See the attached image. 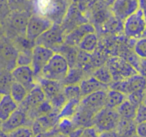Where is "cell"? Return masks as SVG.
Returning <instances> with one entry per match:
<instances>
[{
  "label": "cell",
  "instance_id": "1",
  "mask_svg": "<svg viewBox=\"0 0 146 137\" xmlns=\"http://www.w3.org/2000/svg\"><path fill=\"white\" fill-rule=\"evenodd\" d=\"M32 6L35 15L60 24L67 13L68 0H32Z\"/></svg>",
  "mask_w": 146,
  "mask_h": 137
},
{
  "label": "cell",
  "instance_id": "2",
  "mask_svg": "<svg viewBox=\"0 0 146 137\" xmlns=\"http://www.w3.org/2000/svg\"><path fill=\"white\" fill-rule=\"evenodd\" d=\"M69 72V63L60 53H54L41 72V78L63 82ZM39 77V78H40Z\"/></svg>",
  "mask_w": 146,
  "mask_h": 137
},
{
  "label": "cell",
  "instance_id": "3",
  "mask_svg": "<svg viewBox=\"0 0 146 137\" xmlns=\"http://www.w3.org/2000/svg\"><path fill=\"white\" fill-rule=\"evenodd\" d=\"M119 121L120 117L115 109L104 107L95 114L92 127L98 133L104 132V131L115 130Z\"/></svg>",
  "mask_w": 146,
  "mask_h": 137
},
{
  "label": "cell",
  "instance_id": "4",
  "mask_svg": "<svg viewBox=\"0 0 146 137\" xmlns=\"http://www.w3.org/2000/svg\"><path fill=\"white\" fill-rule=\"evenodd\" d=\"M145 88L146 78L140 74H135L121 81H114L109 86V89L119 91L126 96L138 91H145Z\"/></svg>",
  "mask_w": 146,
  "mask_h": 137
},
{
  "label": "cell",
  "instance_id": "5",
  "mask_svg": "<svg viewBox=\"0 0 146 137\" xmlns=\"http://www.w3.org/2000/svg\"><path fill=\"white\" fill-rule=\"evenodd\" d=\"M123 29L125 35L129 38L139 39L143 37L146 31V21L140 9L124 20Z\"/></svg>",
  "mask_w": 146,
  "mask_h": 137
},
{
  "label": "cell",
  "instance_id": "6",
  "mask_svg": "<svg viewBox=\"0 0 146 137\" xmlns=\"http://www.w3.org/2000/svg\"><path fill=\"white\" fill-rule=\"evenodd\" d=\"M106 66L109 69L112 80L114 81H121L137 74V71L131 64L120 58H111Z\"/></svg>",
  "mask_w": 146,
  "mask_h": 137
},
{
  "label": "cell",
  "instance_id": "7",
  "mask_svg": "<svg viewBox=\"0 0 146 137\" xmlns=\"http://www.w3.org/2000/svg\"><path fill=\"white\" fill-rule=\"evenodd\" d=\"M54 54V51L46 47L36 45L31 52V64L30 67L32 68L35 78H39L45 65L48 63L51 57Z\"/></svg>",
  "mask_w": 146,
  "mask_h": 137
},
{
  "label": "cell",
  "instance_id": "8",
  "mask_svg": "<svg viewBox=\"0 0 146 137\" xmlns=\"http://www.w3.org/2000/svg\"><path fill=\"white\" fill-rule=\"evenodd\" d=\"M35 42L36 45H40L53 50L55 47H58L64 42L63 29L59 26V24H53L48 30L40 35L35 40Z\"/></svg>",
  "mask_w": 146,
  "mask_h": 137
},
{
  "label": "cell",
  "instance_id": "9",
  "mask_svg": "<svg viewBox=\"0 0 146 137\" xmlns=\"http://www.w3.org/2000/svg\"><path fill=\"white\" fill-rule=\"evenodd\" d=\"M53 23L46 18L38 15H32L29 18L26 27V36L29 40H36L40 35L47 31Z\"/></svg>",
  "mask_w": 146,
  "mask_h": 137
},
{
  "label": "cell",
  "instance_id": "10",
  "mask_svg": "<svg viewBox=\"0 0 146 137\" xmlns=\"http://www.w3.org/2000/svg\"><path fill=\"white\" fill-rule=\"evenodd\" d=\"M138 9L139 0H114L111 6L112 13L120 20H125Z\"/></svg>",
  "mask_w": 146,
  "mask_h": 137
},
{
  "label": "cell",
  "instance_id": "11",
  "mask_svg": "<svg viewBox=\"0 0 146 137\" xmlns=\"http://www.w3.org/2000/svg\"><path fill=\"white\" fill-rule=\"evenodd\" d=\"M106 92L107 90H100L97 92L91 93L89 95L82 97L80 100V106L86 110L96 114L99 110L105 107Z\"/></svg>",
  "mask_w": 146,
  "mask_h": 137
},
{
  "label": "cell",
  "instance_id": "12",
  "mask_svg": "<svg viewBox=\"0 0 146 137\" xmlns=\"http://www.w3.org/2000/svg\"><path fill=\"white\" fill-rule=\"evenodd\" d=\"M13 81L23 85L28 91L32 90L36 86L35 82V76L33 70L28 65H23V66H17L11 73Z\"/></svg>",
  "mask_w": 146,
  "mask_h": 137
},
{
  "label": "cell",
  "instance_id": "13",
  "mask_svg": "<svg viewBox=\"0 0 146 137\" xmlns=\"http://www.w3.org/2000/svg\"><path fill=\"white\" fill-rule=\"evenodd\" d=\"M27 121V113L21 108H17L12 114L9 116L7 120H5L1 125V129L3 132L10 133L16 129L23 127Z\"/></svg>",
  "mask_w": 146,
  "mask_h": 137
},
{
  "label": "cell",
  "instance_id": "14",
  "mask_svg": "<svg viewBox=\"0 0 146 137\" xmlns=\"http://www.w3.org/2000/svg\"><path fill=\"white\" fill-rule=\"evenodd\" d=\"M94 32H95L94 27L91 24L85 23V24L80 25V26L73 29L71 32H69L64 38V42L65 44L69 45V46H75V45L79 44V42L83 39L85 35Z\"/></svg>",
  "mask_w": 146,
  "mask_h": 137
},
{
  "label": "cell",
  "instance_id": "15",
  "mask_svg": "<svg viewBox=\"0 0 146 137\" xmlns=\"http://www.w3.org/2000/svg\"><path fill=\"white\" fill-rule=\"evenodd\" d=\"M38 85L41 87L43 93H44L45 99L48 101L54 98L56 95H58L59 93H61L63 91V86L61 84V82L48 80V79L41 78L40 77V78H38Z\"/></svg>",
  "mask_w": 146,
  "mask_h": 137
},
{
  "label": "cell",
  "instance_id": "16",
  "mask_svg": "<svg viewBox=\"0 0 146 137\" xmlns=\"http://www.w3.org/2000/svg\"><path fill=\"white\" fill-rule=\"evenodd\" d=\"M45 100V95L43 93L41 87L38 84H36V86L30 90L28 92V95L26 96V98L24 99L21 104L24 105L25 108H21L23 110H27V108L33 110L34 108H36L40 103H42Z\"/></svg>",
  "mask_w": 146,
  "mask_h": 137
},
{
  "label": "cell",
  "instance_id": "17",
  "mask_svg": "<svg viewBox=\"0 0 146 137\" xmlns=\"http://www.w3.org/2000/svg\"><path fill=\"white\" fill-rule=\"evenodd\" d=\"M80 91H81V96L84 97L86 95H89L91 93L97 92L100 90H107L108 86L105 84H102L98 80H96L93 76L89 78L83 79L79 83Z\"/></svg>",
  "mask_w": 146,
  "mask_h": 137
},
{
  "label": "cell",
  "instance_id": "18",
  "mask_svg": "<svg viewBox=\"0 0 146 137\" xmlns=\"http://www.w3.org/2000/svg\"><path fill=\"white\" fill-rule=\"evenodd\" d=\"M18 108V104L9 94H5L0 98V121L4 122L11 114Z\"/></svg>",
  "mask_w": 146,
  "mask_h": 137
},
{
  "label": "cell",
  "instance_id": "19",
  "mask_svg": "<svg viewBox=\"0 0 146 137\" xmlns=\"http://www.w3.org/2000/svg\"><path fill=\"white\" fill-rule=\"evenodd\" d=\"M126 95H124L123 93L119 92V91L112 90L109 89L106 92V102H105V107L110 109H117L124 101L126 100Z\"/></svg>",
  "mask_w": 146,
  "mask_h": 137
},
{
  "label": "cell",
  "instance_id": "20",
  "mask_svg": "<svg viewBox=\"0 0 146 137\" xmlns=\"http://www.w3.org/2000/svg\"><path fill=\"white\" fill-rule=\"evenodd\" d=\"M136 109H137V106L132 104L126 98V100L116 109V111H117L120 119H123V120H133L136 114Z\"/></svg>",
  "mask_w": 146,
  "mask_h": 137
},
{
  "label": "cell",
  "instance_id": "21",
  "mask_svg": "<svg viewBox=\"0 0 146 137\" xmlns=\"http://www.w3.org/2000/svg\"><path fill=\"white\" fill-rule=\"evenodd\" d=\"M29 91L25 88L23 85L19 84V83L13 81L12 84L10 87V96L12 97V99L17 103V104H20L24 101V99L26 98V96L28 95Z\"/></svg>",
  "mask_w": 146,
  "mask_h": 137
},
{
  "label": "cell",
  "instance_id": "22",
  "mask_svg": "<svg viewBox=\"0 0 146 137\" xmlns=\"http://www.w3.org/2000/svg\"><path fill=\"white\" fill-rule=\"evenodd\" d=\"M81 100V99H80ZM80 100H68L65 103L64 106L61 108V110L58 113V119L67 118V119H72L74 116L76 110H77L78 106L80 104Z\"/></svg>",
  "mask_w": 146,
  "mask_h": 137
},
{
  "label": "cell",
  "instance_id": "23",
  "mask_svg": "<svg viewBox=\"0 0 146 137\" xmlns=\"http://www.w3.org/2000/svg\"><path fill=\"white\" fill-rule=\"evenodd\" d=\"M98 43V38L96 36L95 32L89 33V34L85 35L81 41L79 42L78 46L81 50L85 51V52H93L95 50L96 46Z\"/></svg>",
  "mask_w": 146,
  "mask_h": 137
},
{
  "label": "cell",
  "instance_id": "24",
  "mask_svg": "<svg viewBox=\"0 0 146 137\" xmlns=\"http://www.w3.org/2000/svg\"><path fill=\"white\" fill-rule=\"evenodd\" d=\"M63 94L66 100H80L82 98L79 85H66L63 87Z\"/></svg>",
  "mask_w": 146,
  "mask_h": 137
},
{
  "label": "cell",
  "instance_id": "25",
  "mask_svg": "<svg viewBox=\"0 0 146 137\" xmlns=\"http://www.w3.org/2000/svg\"><path fill=\"white\" fill-rule=\"evenodd\" d=\"M93 77L98 80L99 82H101L102 84L108 85L112 81V77L110 74L109 69L107 68V66H101L95 70V72L93 73Z\"/></svg>",
  "mask_w": 146,
  "mask_h": 137
},
{
  "label": "cell",
  "instance_id": "26",
  "mask_svg": "<svg viewBox=\"0 0 146 137\" xmlns=\"http://www.w3.org/2000/svg\"><path fill=\"white\" fill-rule=\"evenodd\" d=\"M55 128L57 129L59 133H62V134L68 135L71 131H73L77 127L75 126V124L72 122L71 119H67V118H62L59 119V121L57 122Z\"/></svg>",
  "mask_w": 146,
  "mask_h": 137
},
{
  "label": "cell",
  "instance_id": "27",
  "mask_svg": "<svg viewBox=\"0 0 146 137\" xmlns=\"http://www.w3.org/2000/svg\"><path fill=\"white\" fill-rule=\"evenodd\" d=\"M13 82V79L11 74L8 73H0V92H4V95L7 94L6 90L10 91L11 84Z\"/></svg>",
  "mask_w": 146,
  "mask_h": 137
},
{
  "label": "cell",
  "instance_id": "28",
  "mask_svg": "<svg viewBox=\"0 0 146 137\" xmlns=\"http://www.w3.org/2000/svg\"><path fill=\"white\" fill-rule=\"evenodd\" d=\"M134 51L138 57L146 59V37H141L136 41L134 45Z\"/></svg>",
  "mask_w": 146,
  "mask_h": 137
},
{
  "label": "cell",
  "instance_id": "29",
  "mask_svg": "<svg viewBox=\"0 0 146 137\" xmlns=\"http://www.w3.org/2000/svg\"><path fill=\"white\" fill-rule=\"evenodd\" d=\"M8 137H35V134L31 128L23 126L8 133Z\"/></svg>",
  "mask_w": 146,
  "mask_h": 137
},
{
  "label": "cell",
  "instance_id": "30",
  "mask_svg": "<svg viewBox=\"0 0 146 137\" xmlns=\"http://www.w3.org/2000/svg\"><path fill=\"white\" fill-rule=\"evenodd\" d=\"M133 121L136 125L140 124V123L146 122V105H144L143 103L140 104L137 107V109H136V114Z\"/></svg>",
  "mask_w": 146,
  "mask_h": 137
},
{
  "label": "cell",
  "instance_id": "31",
  "mask_svg": "<svg viewBox=\"0 0 146 137\" xmlns=\"http://www.w3.org/2000/svg\"><path fill=\"white\" fill-rule=\"evenodd\" d=\"M80 137H98V132L93 127H87L83 129Z\"/></svg>",
  "mask_w": 146,
  "mask_h": 137
},
{
  "label": "cell",
  "instance_id": "32",
  "mask_svg": "<svg viewBox=\"0 0 146 137\" xmlns=\"http://www.w3.org/2000/svg\"><path fill=\"white\" fill-rule=\"evenodd\" d=\"M135 133L138 137H146V122L136 125Z\"/></svg>",
  "mask_w": 146,
  "mask_h": 137
},
{
  "label": "cell",
  "instance_id": "33",
  "mask_svg": "<svg viewBox=\"0 0 146 137\" xmlns=\"http://www.w3.org/2000/svg\"><path fill=\"white\" fill-rule=\"evenodd\" d=\"M57 132H58L57 129L55 128V127H53L50 130L44 131V132H41V133H39V134L35 135V137H54Z\"/></svg>",
  "mask_w": 146,
  "mask_h": 137
},
{
  "label": "cell",
  "instance_id": "34",
  "mask_svg": "<svg viewBox=\"0 0 146 137\" xmlns=\"http://www.w3.org/2000/svg\"><path fill=\"white\" fill-rule=\"evenodd\" d=\"M98 137H118V134L116 132V130L104 131V132L98 133Z\"/></svg>",
  "mask_w": 146,
  "mask_h": 137
},
{
  "label": "cell",
  "instance_id": "35",
  "mask_svg": "<svg viewBox=\"0 0 146 137\" xmlns=\"http://www.w3.org/2000/svg\"><path fill=\"white\" fill-rule=\"evenodd\" d=\"M139 9L141 10L142 14L144 16V19L146 21V0H139ZM143 37H146V31L144 33Z\"/></svg>",
  "mask_w": 146,
  "mask_h": 137
},
{
  "label": "cell",
  "instance_id": "36",
  "mask_svg": "<svg viewBox=\"0 0 146 137\" xmlns=\"http://www.w3.org/2000/svg\"><path fill=\"white\" fill-rule=\"evenodd\" d=\"M138 71L140 72V75L146 78V59H143L141 62H139V69Z\"/></svg>",
  "mask_w": 146,
  "mask_h": 137
},
{
  "label": "cell",
  "instance_id": "37",
  "mask_svg": "<svg viewBox=\"0 0 146 137\" xmlns=\"http://www.w3.org/2000/svg\"><path fill=\"white\" fill-rule=\"evenodd\" d=\"M27 0H9L10 3H15V4H20V3H25Z\"/></svg>",
  "mask_w": 146,
  "mask_h": 137
},
{
  "label": "cell",
  "instance_id": "38",
  "mask_svg": "<svg viewBox=\"0 0 146 137\" xmlns=\"http://www.w3.org/2000/svg\"><path fill=\"white\" fill-rule=\"evenodd\" d=\"M54 137H68V136H67V135H65V134H62V133L57 132L56 134H55Z\"/></svg>",
  "mask_w": 146,
  "mask_h": 137
},
{
  "label": "cell",
  "instance_id": "39",
  "mask_svg": "<svg viewBox=\"0 0 146 137\" xmlns=\"http://www.w3.org/2000/svg\"><path fill=\"white\" fill-rule=\"evenodd\" d=\"M143 104L146 105V96H145V98H144V100H143Z\"/></svg>",
  "mask_w": 146,
  "mask_h": 137
},
{
  "label": "cell",
  "instance_id": "40",
  "mask_svg": "<svg viewBox=\"0 0 146 137\" xmlns=\"http://www.w3.org/2000/svg\"><path fill=\"white\" fill-rule=\"evenodd\" d=\"M131 137H138V136H137V135H136V133H135V134H134L133 136H131Z\"/></svg>",
  "mask_w": 146,
  "mask_h": 137
},
{
  "label": "cell",
  "instance_id": "41",
  "mask_svg": "<svg viewBox=\"0 0 146 137\" xmlns=\"http://www.w3.org/2000/svg\"><path fill=\"white\" fill-rule=\"evenodd\" d=\"M145 92H146V88H145Z\"/></svg>",
  "mask_w": 146,
  "mask_h": 137
}]
</instances>
